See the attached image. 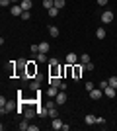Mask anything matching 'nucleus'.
Returning <instances> with one entry per match:
<instances>
[{
	"mask_svg": "<svg viewBox=\"0 0 117 131\" xmlns=\"http://www.w3.org/2000/svg\"><path fill=\"white\" fill-rule=\"evenodd\" d=\"M29 88H31V90H39V80H33L29 84Z\"/></svg>",
	"mask_w": 117,
	"mask_h": 131,
	"instance_id": "nucleus-28",
	"label": "nucleus"
},
{
	"mask_svg": "<svg viewBox=\"0 0 117 131\" xmlns=\"http://www.w3.org/2000/svg\"><path fill=\"white\" fill-rule=\"evenodd\" d=\"M101 22H103V24H111L113 22V12H109V10H106V12H103V14H101Z\"/></svg>",
	"mask_w": 117,
	"mask_h": 131,
	"instance_id": "nucleus-5",
	"label": "nucleus"
},
{
	"mask_svg": "<svg viewBox=\"0 0 117 131\" xmlns=\"http://www.w3.org/2000/svg\"><path fill=\"white\" fill-rule=\"evenodd\" d=\"M84 71H86V65H84V63H80V65H78V63H76V65L72 67V78H74V80H78V78H80V74H82Z\"/></svg>",
	"mask_w": 117,
	"mask_h": 131,
	"instance_id": "nucleus-1",
	"label": "nucleus"
},
{
	"mask_svg": "<svg viewBox=\"0 0 117 131\" xmlns=\"http://www.w3.org/2000/svg\"><path fill=\"white\" fill-rule=\"evenodd\" d=\"M10 2H12V0H0V6H2V8H8Z\"/></svg>",
	"mask_w": 117,
	"mask_h": 131,
	"instance_id": "nucleus-30",
	"label": "nucleus"
},
{
	"mask_svg": "<svg viewBox=\"0 0 117 131\" xmlns=\"http://www.w3.org/2000/svg\"><path fill=\"white\" fill-rule=\"evenodd\" d=\"M80 63H84V65H86V63H90V55H88V53H84V55H82V59H80Z\"/></svg>",
	"mask_w": 117,
	"mask_h": 131,
	"instance_id": "nucleus-27",
	"label": "nucleus"
},
{
	"mask_svg": "<svg viewBox=\"0 0 117 131\" xmlns=\"http://www.w3.org/2000/svg\"><path fill=\"white\" fill-rule=\"evenodd\" d=\"M55 102H57V106L67 104V90H59V94L55 96Z\"/></svg>",
	"mask_w": 117,
	"mask_h": 131,
	"instance_id": "nucleus-2",
	"label": "nucleus"
},
{
	"mask_svg": "<svg viewBox=\"0 0 117 131\" xmlns=\"http://www.w3.org/2000/svg\"><path fill=\"white\" fill-rule=\"evenodd\" d=\"M33 63H35V61H28V65H25V72H28V77L37 74V67H35Z\"/></svg>",
	"mask_w": 117,
	"mask_h": 131,
	"instance_id": "nucleus-3",
	"label": "nucleus"
},
{
	"mask_svg": "<svg viewBox=\"0 0 117 131\" xmlns=\"http://www.w3.org/2000/svg\"><path fill=\"white\" fill-rule=\"evenodd\" d=\"M35 112H37V110H35L33 106H28V108H23V115H25V119L33 117V115H35Z\"/></svg>",
	"mask_w": 117,
	"mask_h": 131,
	"instance_id": "nucleus-10",
	"label": "nucleus"
},
{
	"mask_svg": "<svg viewBox=\"0 0 117 131\" xmlns=\"http://www.w3.org/2000/svg\"><path fill=\"white\" fill-rule=\"evenodd\" d=\"M86 71H94V63H86Z\"/></svg>",
	"mask_w": 117,
	"mask_h": 131,
	"instance_id": "nucleus-35",
	"label": "nucleus"
},
{
	"mask_svg": "<svg viewBox=\"0 0 117 131\" xmlns=\"http://www.w3.org/2000/svg\"><path fill=\"white\" fill-rule=\"evenodd\" d=\"M49 49H51V45L47 43V41H41V43H39V53H47Z\"/></svg>",
	"mask_w": 117,
	"mask_h": 131,
	"instance_id": "nucleus-14",
	"label": "nucleus"
},
{
	"mask_svg": "<svg viewBox=\"0 0 117 131\" xmlns=\"http://www.w3.org/2000/svg\"><path fill=\"white\" fill-rule=\"evenodd\" d=\"M62 125H64V123H62V121L59 119V117H53V121H51V127H53V129H55V131L62 129Z\"/></svg>",
	"mask_w": 117,
	"mask_h": 131,
	"instance_id": "nucleus-11",
	"label": "nucleus"
},
{
	"mask_svg": "<svg viewBox=\"0 0 117 131\" xmlns=\"http://www.w3.org/2000/svg\"><path fill=\"white\" fill-rule=\"evenodd\" d=\"M28 131H39V127H37V125H29Z\"/></svg>",
	"mask_w": 117,
	"mask_h": 131,
	"instance_id": "nucleus-36",
	"label": "nucleus"
},
{
	"mask_svg": "<svg viewBox=\"0 0 117 131\" xmlns=\"http://www.w3.org/2000/svg\"><path fill=\"white\" fill-rule=\"evenodd\" d=\"M49 16H51V18H57V16H59V8H55V6H53V8H49Z\"/></svg>",
	"mask_w": 117,
	"mask_h": 131,
	"instance_id": "nucleus-24",
	"label": "nucleus"
},
{
	"mask_svg": "<svg viewBox=\"0 0 117 131\" xmlns=\"http://www.w3.org/2000/svg\"><path fill=\"white\" fill-rule=\"evenodd\" d=\"M29 51H31L33 55H37V53H39V45H31V47H29Z\"/></svg>",
	"mask_w": 117,
	"mask_h": 131,
	"instance_id": "nucleus-29",
	"label": "nucleus"
},
{
	"mask_svg": "<svg viewBox=\"0 0 117 131\" xmlns=\"http://www.w3.org/2000/svg\"><path fill=\"white\" fill-rule=\"evenodd\" d=\"M107 86H109V82H107V80H101L100 82V88H101V90H106Z\"/></svg>",
	"mask_w": 117,
	"mask_h": 131,
	"instance_id": "nucleus-31",
	"label": "nucleus"
},
{
	"mask_svg": "<svg viewBox=\"0 0 117 131\" xmlns=\"http://www.w3.org/2000/svg\"><path fill=\"white\" fill-rule=\"evenodd\" d=\"M115 90H117V88H113V86H107L106 90H103V96H107V98H115Z\"/></svg>",
	"mask_w": 117,
	"mask_h": 131,
	"instance_id": "nucleus-12",
	"label": "nucleus"
},
{
	"mask_svg": "<svg viewBox=\"0 0 117 131\" xmlns=\"http://www.w3.org/2000/svg\"><path fill=\"white\" fill-rule=\"evenodd\" d=\"M107 82H109V86L117 88V77H111V78H109V80H107Z\"/></svg>",
	"mask_w": 117,
	"mask_h": 131,
	"instance_id": "nucleus-26",
	"label": "nucleus"
},
{
	"mask_svg": "<svg viewBox=\"0 0 117 131\" xmlns=\"http://www.w3.org/2000/svg\"><path fill=\"white\" fill-rule=\"evenodd\" d=\"M106 35H107L106 29H103V27H98V31H96V37H98V39H106Z\"/></svg>",
	"mask_w": 117,
	"mask_h": 131,
	"instance_id": "nucleus-15",
	"label": "nucleus"
},
{
	"mask_svg": "<svg viewBox=\"0 0 117 131\" xmlns=\"http://www.w3.org/2000/svg\"><path fill=\"white\" fill-rule=\"evenodd\" d=\"M53 6H55V0H43V8L49 10V8H53Z\"/></svg>",
	"mask_w": 117,
	"mask_h": 131,
	"instance_id": "nucleus-21",
	"label": "nucleus"
},
{
	"mask_svg": "<svg viewBox=\"0 0 117 131\" xmlns=\"http://www.w3.org/2000/svg\"><path fill=\"white\" fill-rule=\"evenodd\" d=\"M76 63H78V55H76V53H68V55H67V65L74 67Z\"/></svg>",
	"mask_w": 117,
	"mask_h": 131,
	"instance_id": "nucleus-9",
	"label": "nucleus"
},
{
	"mask_svg": "<svg viewBox=\"0 0 117 131\" xmlns=\"http://www.w3.org/2000/svg\"><path fill=\"white\" fill-rule=\"evenodd\" d=\"M103 96V90L101 88H94V90H90V98L92 100H100Z\"/></svg>",
	"mask_w": 117,
	"mask_h": 131,
	"instance_id": "nucleus-7",
	"label": "nucleus"
},
{
	"mask_svg": "<svg viewBox=\"0 0 117 131\" xmlns=\"http://www.w3.org/2000/svg\"><path fill=\"white\" fill-rule=\"evenodd\" d=\"M14 108H16V104H14V102H6V106L0 110V112H2V114H8V112H12Z\"/></svg>",
	"mask_w": 117,
	"mask_h": 131,
	"instance_id": "nucleus-13",
	"label": "nucleus"
},
{
	"mask_svg": "<svg viewBox=\"0 0 117 131\" xmlns=\"http://www.w3.org/2000/svg\"><path fill=\"white\" fill-rule=\"evenodd\" d=\"M28 121H22V123H20V129H22V131H25V129H28Z\"/></svg>",
	"mask_w": 117,
	"mask_h": 131,
	"instance_id": "nucleus-33",
	"label": "nucleus"
},
{
	"mask_svg": "<svg viewBox=\"0 0 117 131\" xmlns=\"http://www.w3.org/2000/svg\"><path fill=\"white\" fill-rule=\"evenodd\" d=\"M20 4H22V8H23V10H31V6H33V2H31V0H22Z\"/></svg>",
	"mask_w": 117,
	"mask_h": 131,
	"instance_id": "nucleus-17",
	"label": "nucleus"
},
{
	"mask_svg": "<svg viewBox=\"0 0 117 131\" xmlns=\"http://www.w3.org/2000/svg\"><path fill=\"white\" fill-rule=\"evenodd\" d=\"M84 123H86V125H96V123H98V115L88 114L86 117H84Z\"/></svg>",
	"mask_w": 117,
	"mask_h": 131,
	"instance_id": "nucleus-6",
	"label": "nucleus"
},
{
	"mask_svg": "<svg viewBox=\"0 0 117 131\" xmlns=\"http://www.w3.org/2000/svg\"><path fill=\"white\" fill-rule=\"evenodd\" d=\"M49 86H57L59 90H61V86H62V80L59 77H49Z\"/></svg>",
	"mask_w": 117,
	"mask_h": 131,
	"instance_id": "nucleus-8",
	"label": "nucleus"
},
{
	"mask_svg": "<svg viewBox=\"0 0 117 131\" xmlns=\"http://www.w3.org/2000/svg\"><path fill=\"white\" fill-rule=\"evenodd\" d=\"M57 94H59V88H57V86H51L49 92H47V96H49V98H55Z\"/></svg>",
	"mask_w": 117,
	"mask_h": 131,
	"instance_id": "nucleus-18",
	"label": "nucleus"
},
{
	"mask_svg": "<svg viewBox=\"0 0 117 131\" xmlns=\"http://www.w3.org/2000/svg\"><path fill=\"white\" fill-rule=\"evenodd\" d=\"M49 33H51V37H57V35H59V27L57 26H49Z\"/></svg>",
	"mask_w": 117,
	"mask_h": 131,
	"instance_id": "nucleus-20",
	"label": "nucleus"
},
{
	"mask_svg": "<svg viewBox=\"0 0 117 131\" xmlns=\"http://www.w3.org/2000/svg\"><path fill=\"white\" fill-rule=\"evenodd\" d=\"M64 4H67V0H55V8H59V10H62Z\"/></svg>",
	"mask_w": 117,
	"mask_h": 131,
	"instance_id": "nucleus-22",
	"label": "nucleus"
},
{
	"mask_svg": "<svg viewBox=\"0 0 117 131\" xmlns=\"http://www.w3.org/2000/svg\"><path fill=\"white\" fill-rule=\"evenodd\" d=\"M20 18H22V20H29V18H31V12H29V10H23V14Z\"/></svg>",
	"mask_w": 117,
	"mask_h": 131,
	"instance_id": "nucleus-25",
	"label": "nucleus"
},
{
	"mask_svg": "<svg viewBox=\"0 0 117 131\" xmlns=\"http://www.w3.org/2000/svg\"><path fill=\"white\" fill-rule=\"evenodd\" d=\"M10 14H12V16H22V14H23V8H22V4H12V8H10Z\"/></svg>",
	"mask_w": 117,
	"mask_h": 131,
	"instance_id": "nucleus-4",
	"label": "nucleus"
},
{
	"mask_svg": "<svg viewBox=\"0 0 117 131\" xmlns=\"http://www.w3.org/2000/svg\"><path fill=\"white\" fill-rule=\"evenodd\" d=\"M12 2H14V4H20V2H22V0H12Z\"/></svg>",
	"mask_w": 117,
	"mask_h": 131,
	"instance_id": "nucleus-38",
	"label": "nucleus"
},
{
	"mask_svg": "<svg viewBox=\"0 0 117 131\" xmlns=\"http://www.w3.org/2000/svg\"><path fill=\"white\" fill-rule=\"evenodd\" d=\"M35 57H37L39 63H49V59H47V53H37Z\"/></svg>",
	"mask_w": 117,
	"mask_h": 131,
	"instance_id": "nucleus-19",
	"label": "nucleus"
},
{
	"mask_svg": "<svg viewBox=\"0 0 117 131\" xmlns=\"http://www.w3.org/2000/svg\"><path fill=\"white\" fill-rule=\"evenodd\" d=\"M47 110H49L51 119H53V117H59V110H57V106H51V108H47Z\"/></svg>",
	"mask_w": 117,
	"mask_h": 131,
	"instance_id": "nucleus-16",
	"label": "nucleus"
},
{
	"mask_svg": "<svg viewBox=\"0 0 117 131\" xmlns=\"http://www.w3.org/2000/svg\"><path fill=\"white\" fill-rule=\"evenodd\" d=\"M49 65H51V69H59V61H57L55 57H51V59H49Z\"/></svg>",
	"mask_w": 117,
	"mask_h": 131,
	"instance_id": "nucleus-23",
	"label": "nucleus"
},
{
	"mask_svg": "<svg viewBox=\"0 0 117 131\" xmlns=\"http://www.w3.org/2000/svg\"><path fill=\"white\" fill-rule=\"evenodd\" d=\"M94 82H86V90H88V92H90V90H94Z\"/></svg>",
	"mask_w": 117,
	"mask_h": 131,
	"instance_id": "nucleus-32",
	"label": "nucleus"
},
{
	"mask_svg": "<svg viewBox=\"0 0 117 131\" xmlns=\"http://www.w3.org/2000/svg\"><path fill=\"white\" fill-rule=\"evenodd\" d=\"M107 2H109V0H98V6H106Z\"/></svg>",
	"mask_w": 117,
	"mask_h": 131,
	"instance_id": "nucleus-37",
	"label": "nucleus"
},
{
	"mask_svg": "<svg viewBox=\"0 0 117 131\" xmlns=\"http://www.w3.org/2000/svg\"><path fill=\"white\" fill-rule=\"evenodd\" d=\"M6 102H8V100H6L4 96H0V108H4V106H6Z\"/></svg>",
	"mask_w": 117,
	"mask_h": 131,
	"instance_id": "nucleus-34",
	"label": "nucleus"
}]
</instances>
